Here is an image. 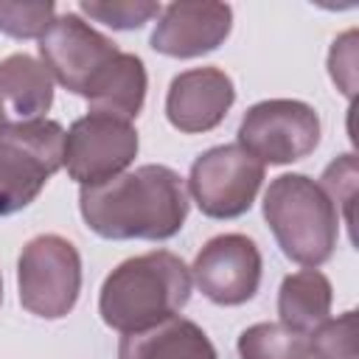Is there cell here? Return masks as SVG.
Segmentation results:
<instances>
[{
    "label": "cell",
    "mask_w": 359,
    "mask_h": 359,
    "mask_svg": "<svg viewBox=\"0 0 359 359\" xmlns=\"http://www.w3.org/2000/svg\"><path fill=\"white\" fill-rule=\"evenodd\" d=\"M79 208L93 233L112 241H163L180 233L188 216V191L168 165H140L101 185L81 188Z\"/></svg>",
    "instance_id": "6da1fadb"
},
{
    "label": "cell",
    "mask_w": 359,
    "mask_h": 359,
    "mask_svg": "<svg viewBox=\"0 0 359 359\" xmlns=\"http://www.w3.org/2000/svg\"><path fill=\"white\" fill-rule=\"evenodd\" d=\"M191 272L168 250H154L115 266L98 294L101 320L121 331L137 334L154 328L188 303Z\"/></svg>",
    "instance_id": "7a4b0ae2"
},
{
    "label": "cell",
    "mask_w": 359,
    "mask_h": 359,
    "mask_svg": "<svg viewBox=\"0 0 359 359\" xmlns=\"http://www.w3.org/2000/svg\"><path fill=\"white\" fill-rule=\"evenodd\" d=\"M264 219L283 255L309 269L325 264L337 247L339 213L320 182L283 174L264 194Z\"/></svg>",
    "instance_id": "3957f363"
},
{
    "label": "cell",
    "mask_w": 359,
    "mask_h": 359,
    "mask_svg": "<svg viewBox=\"0 0 359 359\" xmlns=\"http://www.w3.org/2000/svg\"><path fill=\"white\" fill-rule=\"evenodd\" d=\"M65 129L39 118L0 129V216L28 208L62 168Z\"/></svg>",
    "instance_id": "277c9868"
},
{
    "label": "cell",
    "mask_w": 359,
    "mask_h": 359,
    "mask_svg": "<svg viewBox=\"0 0 359 359\" xmlns=\"http://www.w3.org/2000/svg\"><path fill=\"white\" fill-rule=\"evenodd\" d=\"M17 286L25 311L45 320L70 314L81 292L79 250L53 233L31 238L17 261Z\"/></svg>",
    "instance_id": "5b68a950"
},
{
    "label": "cell",
    "mask_w": 359,
    "mask_h": 359,
    "mask_svg": "<svg viewBox=\"0 0 359 359\" xmlns=\"http://www.w3.org/2000/svg\"><path fill=\"white\" fill-rule=\"evenodd\" d=\"M320 143L317 112L292 98H272L250 107L238 126V146L261 165H286L309 157Z\"/></svg>",
    "instance_id": "8992f818"
},
{
    "label": "cell",
    "mask_w": 359,
    "mask_h": 359,
    "mask_svg": "<svg viewBox=\"0 0 359 359\" xmlns=\"http://www.w3.org/2000/svg\"><path fill=\"white\" fill-rule=\"evenodd\" d=\"M264 182V165L238 143L216 146L191 165L188 188L199 210L210 219H236L250 210Z\"/></svg>",
    "instance_id": "52a82bcc"
},
{
    "label": "cell",
    "mask_w": 359,
    "mask_h": 359,
    "mask_svg": "<svg viewBox=\"0 0 359 359\" xmlns=\"http://www.w3.org/2000/svg\"><path fill=\"white\" fill-rule=\"evenodd\" d=\"M135 154L137 132L129 121L87 112L65 132L62 165L67 168L70 180H76L81 188H90L118 177L135 160Z\"/></svg>",
    "instance_id": "ba28073f"
},
{
    "label": "cell",
    "mask_w": 359,
    "mask_h": 359,
    "mask_svg": "<svg viewBox=\"0 0 359 359\" xmlns=\"http://www.w3.org/2000/svg\"><path fill=\"white\" fill-rule=\"evenodd\" d=\"M121 50L109 36L98 34L90 22L70 11L53 17L50 28L39 36V56L45 70L76 95H84L90 81Z\"/></svg>",
    "instance_id": "9c48e42d"
},
{
    "label": "cell",
    "mask_w": 359,
    "mask_h": 359,
    "mask_svg": "<svg viewBox=\"0 0 359 359\" xmlns=\"http://www.w3.org/2000/svg\"><path fill=\"white\" fill-rule=\"evenodd\" d=\"M194 280L210 303L241 306L258 292L261 250L241 233L216 236L199 250L194 261Z\"/></svg>",
    "instance_id": "30bf717a"
},
{
    "label": "cell",
    "mask_w": 359,
    "mask_h": 359,
    "mask_svg": "<svg viewBox=\"0 0 359 359\" xmlns=\"http://www.w3.org/2000/svg\"><path fill=\"white\" fill-rule=\"evenodd\" d=\"M233 25V11L224 3H171L160 11L151 31V48L163 56L194 59L216 50Z\"/></svg>",
    "instance_id": "8fae6325"
},
{
    "label": "cell",
    "mask_w": 359,
    "mask_h": 359,
    "mask_svg": "<svg viewBox=\"0 0 359 359\" xmlns=\"http://www.w3.org/2000/svg\"><path fill=\"white\" fill-rule=\"evenodd\" d=\"M236 101L233 79L219 67H194L174 76L165 95L168 123L185 135L216 129Z\"/></svg>",
    "instance_id": "7c38bea8"
},
{
    "label": "cell",
    "mask_w": 359,
    "mask_h": 359,
    "mask_svg": "<svg viewBox=\"0 0 359 359\" xmlns=\"http://www.w3.org/2000/svg\"><path fill=\"white\" fill-rule=\"evenodd\" d=\"M53 104V79L42 62L28 53H14L0 62V112L6 121H39Z\"/></svg>",
    "instance_id": "4fadbf2b"
},
{
    "label": "cell",
    "mask_w": 359,
    "mask_h": 359,
    "mask_svg": "<svg viewBox=\"0 0 359 359\" xmlns=\"http://www.w3.org/2000/svg\"><path fill=\"white\" fill-rule=\"evenodd\" d=\"M84 98L90 104V112L112 115L132 123V118L140 115L146 101V67L140 56L121 50L90 81Z\"/></svg>",
    "instance_id": "5bb4252c"
},
{
    "label": "cell",
    "mask_w": 359,
    "mask_h": 359,
    "mask_svg": "<svg viewBox=\"0 0 359 359\" xmlns=\"http://www.w3.org/2000/svg\"><path fill=\"white\" fill-rule=\"evenodd\" d=\"M118 359H219L208 334L185 320L171 317L154 328L123 334L118 345Z\"/></svg>",
    "instance_id": "9a60e30c"
},
{
    "label": "cell",
    "mask_w": 359,
    "mask_h": 359,
    "mask_svg": "<svg viewBox=\"0 0 359 359\" xmlns=\"http://www.w3.org/2000/svg\"><path fill=\"white\" fill-rule=\"evenodd\" d=\"M331 280L320 269H300L286 275L278 292V314L280 323L292 331L311 334L331 311Z\"/></svg>",
    "instance_id": "2e32d148"
},
{
    "label": "cell",
    "mask_w": 359,
    "mask_h": 359,
    "mask_svg": "<svg viewBox=\"0 0 359 359\" xmlns=\"http://www.w3.org/2000/svg\"><path fill=\"white\" fill-rule=\"evenodd\" d=\"M241 359H311L309 334L292 331L283 323H255L238 337Z\"/></svg>",
    "instance_id": "e0dca14e"
},
{
    "label": "cell",
    "mask_w": 359,
    "mask_h": 359,
    "mask_svg": "<svg viewBox=\"0 0 359 359\" xmlns=\"http://www.w3.org/2000/svg\"><path fill=\"white\" fill-rule=\"evenodd\" d=\"M311 359H356V311L323 320L309 334Z\"/></svg>",
    "instance_id": "ac0fdd59"
},
{
    "label": "cell",
    "mask_w": 359,
    "mask_h": 359,
    "mask_svg": "<svg viewBox=\"0 0 359 359\" xmlns=\"http://www.w3.org/2000/svg\"><path fill=\"white\" fill-rule=\"evenodd\" d=\"M79 11L95 22H104L115 31H135L151 17H160V3L149 0H112V3H79Z\"/></svg>",
    "instance_id": "d6986e66"
},
{
    "label": "cell",
    "mask_w": 359,
    "mask_h": 359,
    "mask_svg": "<svg viewBox=\"0 0 359 359\" xmlns=\"http://www.w3.org/2000/svg\"><path fill=\"white\" fill-rule=\"evenodd\" d=\"M56 17L53 3H0V31L14 39H39Z\"/></svg>",
    "instance_id": "ffe728a7"
},
{
    "label": "cell",
    "mask_w": 359,
    "mask_h": 359,
    "mask_svg": "<svg viewBox=\"0 0 359 359\" xmlns=\"http://www.w3.org/2000/svg\"><path fill=\"white\" fill-rule=\"evenodd\" d=\"M320 188L328 194L331 202H339L345 208V222L353 227V196H356V157L353 154H342L337 157L325 174Z\"/></svg>",
    "instance_id": "44dd1931"
},
{
    "label": "cell",
    "mask_w": 359,
    "mask_h": 359,
    "mask_svg": "<svg viewBox=\"0 0 359 359\" xmlns=\"http://www.w3.org/2000/svg\"><path fill=\"white\" fill-rule=\"evenodd\" d=\"M328 67H331L334 84H339V90L351 98L356 87V31H348L339 39H334Z\"/></svg>",
    "instance_id": "7402d4cb"
},
{
    "label": "cell",
    "mask_w": 359,
    "mask_h": 359,
    "mask_svg": "<svg viewBox=\"0 0 359 359\" xmlns=\"http://www.w3.org/2000/svg\"><path fill=\"white\" fill-rule=\"evenodd\" d=\"M3 126H6V115L0 112V129H3Z\"/></svg>",
    "instance_id": "603a6c76"
},
{
    "label": "cell",
    "mask_w": 359,
    "mask_h": 359,
    "mask_svg": "<svg viewBox=\"0 0 359 359\" xmlns=\"http://www.w3.org/2000/svg\"><path fill=\"white\" fill-rule=\"evenodd\" d=\"M0 303H3V278H0Z\"/></svg>",
    "instance_id": "cb8c5ba5"
}]
</instances>
